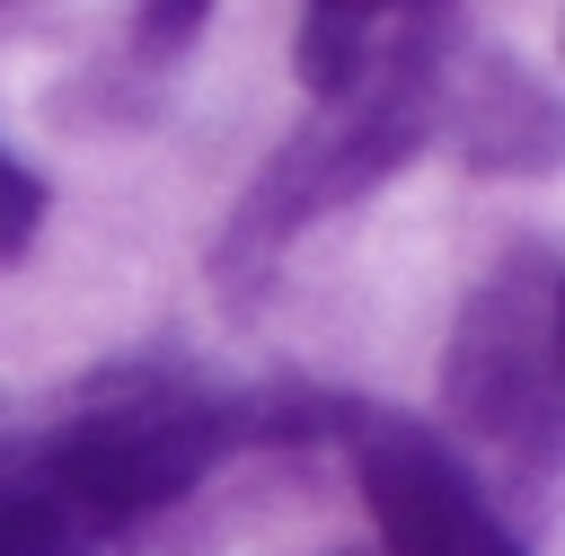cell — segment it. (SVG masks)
Returning a JSON list of instances; mask_svg holds the SVG:
<instances>
[{
	"instance_id": "cell-1",
	"label": "cell",
	"mask_w": 565,
	"mask_h": 556,
	"mask_svg": "<svg viewBox=\"0 0 565 556\" xmlns=\"http://www.w3.org/2000/svg\"><path fill=\"white\" fill-rule=\"evenodd\" d=\"M450 53H459V18H397V26H380L371 71H362L335 106H318V115L256 168V185L238 194L212 265L238 274V282H256L318 212H344L353 194H371L380 177H397V168L433 141V124H441Z\"/></svg>"
},
{
	"instance_id": "cell-2",
	"label": "cell",
	"mask_w": 565,
	"mask_h": 556,
	"mask_svg": "<svg viewBox=\"0 0 565 556\" xmlns=\"http://www.w3.org/2000/svg\"><path fill=\"white\" fill-rule=\"evenodd\" d=\"M238 432H247V406H212L177 379H106L97 397H79L44 441L9 450L0 468L26 477L35 494H53L79 530H97L115 547L124 530H141L150 512L194 494V477Z\"/></svg>"
},
{
	"instance_id": "cell-3",
	"label": "cell",
	"mask_w": 565,
	"mask_h": 556,
	"mask_svg": "<svg viewBox=\"0 0 565 556\" xmlns=\"http://www.w3.org/2000/svg\"><path fill=\"white\" fill-rule=\"evenodd\" d=\"M556 256L539 238L503 247L477 291L459 300L450 353H441V406L450 424L494 450L521 485H547L565 450V353H556Z\"/></svg>"
},
{
	"instance_id": "cell-4",
	"label": "cell",
	"mask_w": 565,
	"mask_h": 556,
	"mask_svg": "<svg viewBox=\"0 0 565 556\" xmlns=\"http://www.w3.org/2000/svg\"><path fill=\"white\" fill-rule=\"evenodd\" d=\"M353 468H362V503L388 556H530L512 512L441 432L406 415H371L353 424Z\"/></svg>"
},
{
	"instance_id": "cell-5",
	"label": "cell",
	"mask_w": 565,
	"mask_h": 556,
	"mask_svg": "<svg viewBox=\"0 0 565 556\" xmlns=\"http://www.w3.org/2000/svg\"><path fill=\"white\" fill-rule=\"evenodd\" d=\"M433 132H450V150L468 168H494V177H547L556 168V97L512 53H450Z\"/></svg>"
},
{
	"instance_id": "cell-6",
	"label": "cell",
	"mask_w": 565,
	"mask_h": 556,
	"mask_svg": "<svg viewBox=\"0 0 565 556\" xmlns=\"http://www.w3.org/2000/svg\"><path fill=\"white\" fill-rule=\"evenodd\" d=\"M380 53V18H353V9H309L300 18V79L318 106H335Z\"/></svg>"
},
{
	"instance_id": "cell-7",
	"label": "cell",
	"mask_w": 565,
	"mask_h": 556,
	"mask_svg": "<svg viewBox=\"0 0 565 556\" xmlns=\"http://www.w3.org/2000/svg\"><path fill=\"white\" fill-rule=\"evenodd\" d=\"M0 556H106V538L79 530L53 494H35L26 477L0 468Z\"/></svg>"
},
{
	"instance_id": "cell-8",
	"label": "cell",
	"mask_w": 565,
	"mask_h": 556,
	"mask_svg": "<svg viewBox=\"0 0 565 556\" xmlns=\"http://www.w3.org/2000/svg\"><path fill=\"white\" fill-rule=\"evenodd\" d=\"M44 212H53V194H44V177H35L26 159H9V150H0V265H18V256L35 247V229H44Z\"/></svg>"
}]
</instances>
